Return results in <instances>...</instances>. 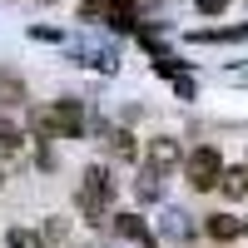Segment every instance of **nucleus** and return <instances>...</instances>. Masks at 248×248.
Returning a JSON list of instances; mask_svg holds the SVG:
<instances>
[{
    "mask_svg": "<svg viewBox=\"0 0 248 248\" xmlns=\"http://www.w3.org/2000/svg\"><path fill=\"white\" fill-rule=\"evenodd\" d=\"M109 199H114V179H109L105 169H90V174H85V189H79V209L99 223L105 209H109Z\"/></svg>",
    "mask_w": 248,
    "mask_h": 248,
    "instance_id": "obj_1",
    "label": "nucleus"
},
{
    "mask_svg": "<svg viewBox=\"0 0 248 248\" xmlns=\"http://www.w3.org/2000/svg\"><path fill=\"white\" fill-rule=\"evenodd\" d=\"M184 169H189V184L194 189H214V184L223 179V159L214 144H203V149H194L189 159H184Z\"/></svg>",
    "mask_w": 248,
    "mask_h": 248,
    "instance_id": "obj_2",
    "label": "nucleus"
},
{
    "mask_svg": "<svg viewBox=\"0 0 248 248\" xmlns=\"http://www.w3.org/2000/svg\"><path fill=\"white\" fill-rule=\"evenodd\" d=\"M50 124H55V134H70V139H79V129H85V109H79L75 99H60V105L50 109Z\"/></svg>",
    "mask_w": 248,
    "mask_h": 248,
    "instance_id": "obj_3",
    "label": "nucleus"
},
{
    "mask_svg": "<svg viewBox=\"0 0 248 248\" xmlns=\"http://www.w3.org/2000/svg\"><path fill=\"white\" fill-rule=\"evenodd\" d=\"M114 233L134 238V243H144V248H154V243H159V238H154V229H149L139 214H114Z\"/></svg>",
    "mask_w": 248,
    "mask_h": 248,
    "instance_id": "obj_4",
    "label": "nucleus"
},
{
    "mask_svg": "<svg viewBox=\"0 0 248 248\" xmlns=\"http://www.w3.org/2000/svg\"><path fill=\"white\" fill-rule=\"evenodd\" d=\"M179 164V144L174 139H149V169L159 174V169H174Z\"/></svg>",
    "mask_w": 248,
    "mask_h": 248,
    "instance_id": "obj_5",
    "label": "nucleus"
},
{
    "mask_svg": "<svg viewBox=\"0 0 248 248\" xmlns=\"http://www.w3.org/2000/svg\"><path fill=\"white\" fill-rule=\"evenodd\" d=\"M218 184H223V194H229V199H243V194H248V169H229Z\"/></svg>",
    "mask_w": 248,
    "mask_h": 248,
    "instance_id": "obj_6",
    "label": "nucleus"
},
{
    "mask_svg": "<svg viewBox=\"0 0 248 248\" xmlns=\"http://www.w3.org/2000/svg\"><path fill=\"white\" fill-rule=\"evenodd\" d=\"M238 229H243V223H238V218H229V214H218V218H209V233H214V238H233Z\"/></svg>",
    "mask_w": 248,
    "mask_h": 248,
    "instance_id": "obj_7",
    "label": "nucleus"
},
{
    "mask_svg": "<svg viewBox=\"0 0 248 248\" xmlns=\"http://www.w3.org/2000/svg\"><path fill=\"white\" fill-rule=\"evenodd\" d=\"M164 233H169V238H189V223H184V214H179V209L164 214Z\"/></svg>",
    "mask_w": 248,
    "mask_h": 248,
    "instance_id": "obj_8",
    "label": "nucleus"
},
{
    "mask_svg": "<svg viewBox=\"0 0 248 248\" xmlns=\"http://www.w3.org/2000/svg\"><path fill=\"white\" fill-rule=\"evenodd\" d=\"M134 194H139V199H144V203H154V199H159V174H154V169H149V174H144V179H139V184H134Z\"/></svg>",
    "mask_w": 248,
    "mask_h": 248,
    "instance_id": "obj_9",
    "label": "nucleus"
},
{
    "mask_svg": "<svg viewBox=\"0 0 248 248\" xmlns=\"http://www.w3.org/2000/svg\"><path fill=\"white\" fill-rule=\"evenodd\" d=\"M109 139H114V144H109L114 159H134V134H124V129H119V134H109Z\"/></svg>",
    "mask_w": 248,
    "mask_h": 248,
    "instance_id": "obj_10",
    "label": "nucleus"
},
{
    "mask_svg": "<svg viewBox=\"0 0 248 248\" xmlns=\"http://www.w3.org/2000/svg\"><path fill=\"white\" fill-rule=\"evenodd\" d=\"M5 243H10V248H40V238H30L25 229H10V233H5Z\"/></svg>",
    "mask_w": 248,
    "mask_h": 248,
    "instance_id": "obj_11",
    "label": "nucleus"
},
{
    "mask_svg": "<svg viewBox=\"0 0 248 248\" xmlns=\"http://www.w3.org/2000/svg\"><path fill=\"white\" fill-rule=\"evenodd\" d=\"M154 70H159V75H179V70H184V60H174V55H159V60H154Z\"/></svg>",
    "mask_w": 248,
    "mask_h": 248,
    "instance_id": "obj_12",
    "label": "nucleus"
},
{
    "mask_svg": "<svg viewBox=\"0 0 248 248\" xmlns=\"http://www.w3.org/2000/svg\"><path fill=\"white\" fill-rule=\"evenodd\" d=\"M0 144H5V149H15V144H20V129H15L10 119H0Z\"/></svg>",
    "mask_w": 248,
    "mask_h": 248,
    "instance_id": "obj_13",
    "label": "nucleus"
},
{
    "mask_svg": "<svg viewBox=\"0 0 248 248\" xmlns=\"http://www.w3.org/2000/svg\"><path fill=\"white\" fill-rule=\"evenodd\" d=\"M194 5H199V15H223L229 0H194Z\"/></svg>",
    "mask_w": 248,
    "mask_h": 248,
    "instance_id": "obj_14",
    "label": "nucleus"
},
{
    "mask_svg": "<svg viewBox=\"0 0 248 248\" xmlns=\"http://www.w3.org/2000/svg\"><path fill=\"white\" fill-rule=\"evenodd\" d=\"M99 15H109L105 5H99V0H90V5H79V20H99Z\"/></svg>",
    "mask_w": 248,
    "mask_h": 248,
    "instance_id": "obj_15",
    "label": "nucleus"
},
{
    "mask_svg": "<svg viewBox=\"0 0 248 248\" xmlns=\"http://www.w3.org/2000/svg\"><path fill=\"white\" fill-rule=\"evenodd\" d=\"M0 179H5V174H0Z\"/></svg>",
    "mask_w": 248,
    "mask_h": 248,
    "instance_id": "obj_16",
    "label": "nucleus"
}]
</instances>
